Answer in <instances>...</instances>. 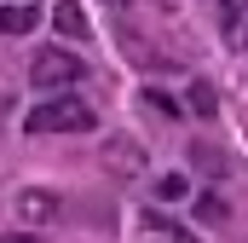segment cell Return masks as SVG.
Here are the masks:
<instances>
[{"mask_svg":"<svg viewBox=\"0 0 248 243\" xmlns=\"http://www.w3.org/2000/svg\"><path fill=\"white\" fill-rule=\"evenodd\" d=\"M23 127L35 133V139H52V133H87L93 127V110H87V99H75V93H52L46 104H35Z\"/></svg>","mask_w":248,"mask_h":243,"instance_id":"cell-1","label":"cell"},{"mask_svg":"<svg viewBox=\"0 0 248 243\" xmlns=\"http://www.w3.org/2000/svg\"><path fill=\"white\" fill-rule=\"evenodd\" d=\"M29 81L46 87V93H69L75 81H87V64L75 58V52H63V47H46V52H35V64H29Z\"/></svg>","mask_w":248,"mask_h":243,"instance_id":"cell-2","label":"cell"},{"mask_svg":"<svg viewBox=\"0 0 248 243\" xmlns=\"http://www.w3.org/2000/svg\"><path fill=\"white\" fill-rule=\"evenodd\" d=\"M104 168H110L116 180H144V168H150V162H144V151H139L133 139L116 133V139H104Z\"/></svg>","mask_w":248,"mask_h":243,"instance_id":"cell-3","label":"cell"},{"mask_svg":"<svg viewBox=\"0 0 248 243\" xmlns=\"http://www.w3.org/2000/svg\"><path fill=\"white\" fill-rule=\"evenodd\" d=\"M12 214L23 226H46V220H58V197L52 191H17L12 197Z\"/></svg>","mask_w":248,"mask_h":243,"instance_id":"cell-4","label":"cell"},{"mask_svg":"<svg viewBox=\"0 0 248 243\" xmlns=\"http://www.w3.org/2000/svg\"><path fill=\"white\" fill-rule=\"evenodd\" d=\"M219 23H225V41L231 47H248V0H214Z\"/></svg>","mask_w":248,"mask_h":243,"instance_id":"cell-5","label":"cell"},{"mask_svg":"<svg viewBox=\"0 0 248 243\" xmlns=\"http://www.w3.org/2000/svg\"><path fill=\"white\" fill-rule=\"evenodd\" d=\"M52 29H58L63 41H87V12H81V0H58V6H52Z\"/></svg>","mask_w":248,"mask_h":243,"instance_id":"cell-6","label":"cell"},{"mask_svg":"<svg viewBox=\"0 0 248 243\" xmlns=\"http://www.w3.org/2000/svg\"><path fill=\"white\" fill-rule=\"evenodd\" d=\"M35 23H41V12H35V6H23V0H17V6H12V0H0V35H29Z\"/></svg>","mask_w":248,"mask_h":243,"instance_id":"cell-7","label":"cell"},{"mask_svg":"<svg viewBox=\"0 0 248 243\" xmlns=\"http://www.w3.org/2000/svg\"><path fill=\"white\" fill-rule=\"evenodd\" d=\"M144 243H196V238H185L168 214H144Z\"/></svg>","mask_w":248,"mask_h":243,"instance_id":"cell-8","label":"cell"},{"mask_svg":"<svg viewBox=\"0 0 248 243\" xmlns=\"http://www.w3.org/2000/svg\"><path fill=\"white\" fill-rule=\"evenodd\" d=\"M185 191H190V185H185V174H162V180H156V197H162V203H179Z\"/></svg>","mask_w":248,"mask_h":243,"instance_id":"cell-9","label":"cell"},{"mask_svg":"<svg viewBox=\"0 0 248 243\" xmlns=\"http://www.w3.org/2000/svg\"><path fill=\"white\" fill-rule=\"evenodd\" d=\"M190 110H196V116H214V93H208V87H202V81H196V87H190Z\"/></svg>","mask_w":248,"mask_h":243,"instance_id":"cell-10","label":"cell"},{"mask_svg":"<svg viewBox=\"0 0 248 243\" xmlns=\"http://www.w3.org/2000/svg\"><path fill=\"white\" fill-rule=\"evenodd\" d=\"M190 162H196V168H208V174H219V168H225V162H219L214 151H202V145H190Z\"/></svg>","mask_w":248,"mask_h":243,"instance_id":"cell-11","label":"cell"},{"mask_svg":"<svg viewBox=\"0 0 248 243\" xmlns=\"http://www.w3.org/2000/svg\"><path fill=\"white\" fill-rule=\"evenodd\" d=\"M196 214H202V220H219V214H225V208H219V203H214V197H196Z\"/></svg>","mask_w":248,"mask_h":243,"instance_id":"cell-12","label":"cell"},{"mask_svg":"<svg viewBox=\"0 0 248 243\" xmlns=\"http://www.w3.org/2000/svg\"><path fill=\"white\" fill-rule=\"evenodd\" d=\"M0 243H41L35 232H0Z\"/></svg>","mask_w":248,"mask_h":243,"instance_id":"cell-13","label":"cell"}]
</instances>
